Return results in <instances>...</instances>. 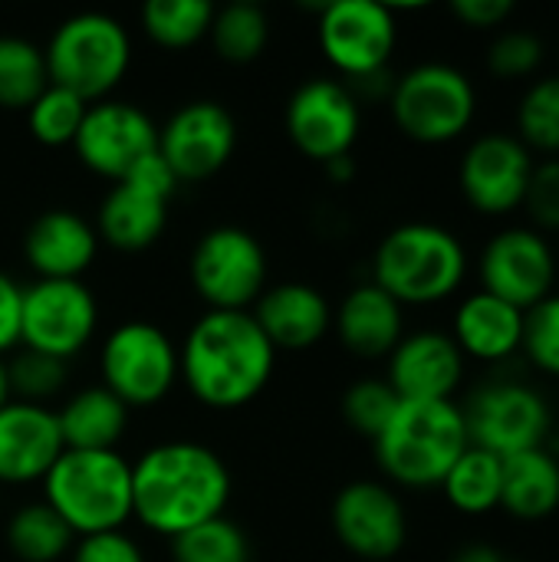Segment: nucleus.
Returning <instances> with one entry per match:
<instances>
[{
  "mask_svg": "<svg viewBox=\"0 0 559 562\" xmlns=\"http://www.w3.org/2000/svg\"><path fill=\"white\" fill-rule=\"evenodd\" d=\"M49 86L43 46L23 36H0V109L26 112Z\"/></svg>",
  "mask_w": 559,
  "mask_h": 562,
  "instance_id": "nucleus-32",
  "label": "nucleus"
},
{
  "mask_svg": "<svg viewBox=\"0 0 559 562\" xmlns=\"http://www.w3.org/2000/svg\"><path fill=\"white\" fill-rule=\"evenodd\" d=\"M72 530L43 504H23L7 520V550L20 562H59L72 553Z\"/></svg>",
  "mask_w": 559,
  "mask_h": 562,
  "instance_id": "nucleus-29",
  "label": "nucleus"
},
{
  "mask_svg": "<svg viewBox=\"0 0 559 562\" xmlns=\"http://www.w3.org/2000/svg\"><path fill=\"white\" fill-rule=\"evenodd\" d=\"M323 168H326V175H329V178H333L336 184H346V181H349V178L356 175V158H353V155H346V158L326 161Z\"/></svg>",
  "mask_w": 559,
  "mask_h": 562,
  "instance_id": "nucleus-45",
  "label": "nucleus"
},
{
  "mask_svg": "<svg viewBox=\"0 0 559 562\" xmlns=\"http://www.w3.org/2000/svg\"><path fill=\"white\" fill-rule=\"evenodd\" d=\"M72 151L92 175L115 184L158 151V125L132 102L102 99L86 109Z\"/></svg>",
  "mask_w": 559,
  "mask_h": 562,
  "instance_id": "nucleus-19",
  "label": "nucleus"
},
{
  "mask_svg": "<svg viewBox=\"0 0 559 562\" xmlns=\"http://www.w3.org/2000/svg\"><path fill=\"white\" fill-rule=\"evenodd\" d=\"M181 382L194 402L214 412L250 405L273 379L277 349L247 313L208 310L178 346Z\"/></svg>",
  "mask_w": 559,
  "mask_h": 562,
  "instance_id": "nucleus-2",
  "label": "nucleus"
},
{
  "mask_svg": "<svg viewBox=\"0 0 559 562\" xmlns=\"http://www.w3.org/2000/svg\"><path fill=\"white\" fill-rule=\"evenodd\" d=\"M171 547L175 562H250L247 533L224 514L181 533Z\"/></svg>",
  "mask_w": 559,
  "mask_h": 562,
  "instance_id": "nucleus-36",
  "label": "nucleus"
},
{
  "mask_svg": "<svg viewBox=\"0 0 559 562\" xmlns=\"http://www.w3.org/2000/svg\"><path fill=\"white\" fill-rule=\"evenodd\" d=\"M501 510L517 524H544L559 514V454L554 448L524 451L504 461Z\"/></svg>",
  "mask_w": 559,
  "mask_h": 562,
  "instance_id": "nucleus-26",
  "label": "nucleus"
},
{
  "mask_svg": "<svg viewBox=\"0 0 559 562\" xmlns=\"http://www.w3.org/2000/svg\"><path fill=\"white\" fill-rule=\"evenodd\" d=\"M96 224L69 207L43 211L23 234V260L36 280H82V273L96 263Z\"/></svg>",
  "mask_w": 559,
  "mask_h": 562,
  "instance_id": "nucleus-23",
  "label": "nucleus"
},
{
  "mask_svg": "<svg viewBox=\"0 0 559 562\" xmlns=\"http://www.w3.org/2000/svg\"><path fill=\"white\" fill-rule=\"evenodd\" d=\"M474 270L481 283L478 290L527 313L557 293V244L530 224H504L484 240Z\"/></svg>",
  "mask_w": 559,
  "mask_h": 562,
  "instance_id": "nucleus-11",
  "label": "nucleus"
},
{
  "mask_svg": "<svg viewBox=\"0 0 559 562\" xmlns=\"http://www.w3.org/2000/svg\"><path fill=\"white\" fill-rule=\"evenodd\" d=\"M63 438L56 425V408L7 402L0 408V484L26 487L43 484L49 468L63 454Z\"/></svg>",
  "mask_w": 559,
  "mask_h": 562,
  "instance_id": "nucleus-21",
  "label": "nucleus"
},
{
  "mask_svg": "<svg viewBox=\"0 0 559 562\" xmlns=\"http://www.w3.org/2000/svg\"><path fill=\"white\" fill-rule=\"evenodd\" d=\"M471 448L461 402H402L385 431L372 441L376 464L389 484L435 491Z\"/></svg>",
  "mask_w": 559,
  "mask_h": 562,
  "instance_id": "nucleus-4",
  "label": "nucleus"
},
{
  "mask_svg": "<svg viewBox=\"0 0 559 562\" xmlns=\"http://www.w3.org/2000/svg\"><path fill=\"white\" fill-rule=\"evenodd\" d=\"M468 359L448 329H415L385 359V382L402 402H458Z\"/></svg>",
  "mask_w": 559,
  "mask_h": 562,
  "instance_id": "nucleus-20",
  "label": "nucleus"
},
{
  "mask_svg": "<svg viewBox=\"0 0 559 562\" xmlns=\"http://www.w3.org/2000/svg\"><path fill=\"white\" fill-rule=\"evenodd\" d=\"M329 527L339 547L362 562L395 560L409 543V510L385 481H349L339 487Z\"/></svg>",
  "mask_w": 559,
  "mask_h": 562,
  "instance_id": "nucleus-17",
  "label": "nucleus"
},
{
  "mask_svg": "<svg viewBox=\"0 0 559 562\" xmlns=\"http://www.w3.org/2000/svg\"><path fill=\"white\" fill-rule=\"evenodd\" d=\"M524 211L530 227H537L547 237L550 234L559 237V158H537L524 198Z\"/></svg>",
  "mask_w": 559,
  "mask_h": 562,
  "instance_id": "nucleus-40",
  "label": "nucleus"
},
{
  "mask_svg": "<svg viewBox=\"0 0 559 562\" xmlns=\"http://www.w3.org/2000/svg\"><path fill=\"white\" fill-rule=\"evenodd\" d=\"M471 273L465 240L435 221L395 224L372 254V283L402 306H438L461 293Z\"/></svg>",
  "mask_w": 559,
  "mask_h": 562,
  "instance_id": "nucleus-3",
  "label": "nucleus"
},
{
  "mask_svg": "<svg viewBox=\"0 0 559 562\" xmlns=\"http://www.w3.org/2000/svg\"><path fill=\"white\" fill-rule=\"evenodd\" d=\"M554 441H559V405L554 408ZM554 441H550V445H554Z\"/></svg>",
  "mask_w": 559,
  "mask_h": 562,
  "instance_id": "nucleus-47",
  "label": "nucleus"
},
{
  "mask_svg": "<svg viewBox=\"0 0 559 562\" xmlns=\"http://www.w3.org/2000/svg\"><path fill=\"white\" fill-rule=\"evenodd\" d=\"M547 63V43L527 26H504L488 40L484 66L497 82H534Z\"/></svg>",
  "mask_w": 559,
  "mask_h": 562,
  "instance_id": "nucleus-34",
  "label": "nucleus"
},
{
  "mask_svg": "<svg viewBox=\"0 0 559 562\" xmlns=\"http://www.w3.org/2000/svg\"><path fill=\"white\" fill-rule=\"evenodd\" d=\"M283 128L293 148L310 161H336L353 155L362 132V105L349 82L316 76L293 89L283 109Z\"/></svg>",
  "mask_w": 559,
  "mask_h": 562,
  "instance_id": "nucleus-15",
  "label": "nucleus"
},
{
  "mask_svg": "<svg viewBox=\"0 0 559 562\" xmlns=\"http://www.w3.org/2000/svg\"><path fill=\"white\" fill-rule=\"evenodd\" d=\"M56 425L66 451H115L128 428V408L105 385H89L56 408Z\"/></svg>",
  "mask_w": 559,
  "mask_h": 562,
  "instance_id": "nucleus-27",
  "label": "nucleus"
},
{
  "mask_svg": "<svg viewBox=\"0 0 559 562\" xmlns=\"http://www.w3.org/2000/svg\"><path fill=\"white\" fill-rule=\"evenodd\" d=\"M451 562H501V553L491 543H468L455 553Z\"/></svg>",
  "mask_w": 559,
  "mask_h": 562,
  "instance_id": "nucleus-44",
  "label": "nucleus"
},
{
  "mask_svg": "<svg viewBox=\"0 0 559 562\" xmlns=\"http://www.w3.org/2000/svg\"><path fill=\"white\" fill-rule=\"evenodd\" d=\"M13 402V392H10V375H7V359H0V408Z\"/></svg>",
  "mask_w": 559,
  "mask_h": 562,
  "instance_id": "nucleus-46",
  "label": "nucleus"
},
{
  "mask_svg": "<svg viewBox=\"0 0 559 562\" xmlns=\"http://www.w3.org/2000/svg\"><path fill=\"white\" fill-rule=\"evenodd\" d=\"M99 375V385H105L128 412L152 408L165 402L175 382L181 379L178 346L161 326L148 319L119 323L102 339Z\"/></svg>",
  "mask_w": 559,
  "mask_h": 562,
  "instance_id": "nucleus-9",
  "label": "nucleus"
},
{
  "mask_svg": "<svg viewBox=\"0 0 559 562\" xmlns=\"http://www.w3.org/2000/svg\"><path fill=\"white\" fill-rule=\"evenodd\" d=\"M501 474H504V461L481 451V448H468L455 468L448 471V477L441 481V494L448 501V507L461 517H488L494 510H501Z\"/></svg>",
  "mask_w": 559,
  "mask_h": 562,
  "instance_id": "nucleus-28",
  "label": "nucleus"
},
{
  "mask_svg": "<svg viewBox=\"0 0 559 562\" xmlns=\"http://www.w3.org/2000/svg\"><path fill=\"white\" fill-rule=\"evenodd\" d=\"M214 7L208 0H148L142 7V30L155 46L188 49L208 36Z\"/></svg>",
  "mask_w": 559,
  "mask_h": 562,
  "instance_id": "nucleus-33",
  "label": "nucleus"
},
{
  "mask_svg": "<svg viewBox=\"0 0 559 562\" xmlns=\"http://www.w3.org/2000/svg\"><path fill=\"white\" fill-rule=\"evenodd\" d=\"M501 562H524V560H507V557H501Z\"/></svg>",
  "mask_w": 559,
  "mask_h": 562,
  "instance_id": "nucleus-48",
  "label": "nucleus"
},
{
  "mask_svg": "<svg viewBox=\"0 0 559 562\" xmlns=\"http://www.w3.org/2000/svg\"><path fill=\"white\" fill-rule=\"evenodd\" d=\"M43 504L76 540L122 530L132 520V464L119 451H63L43 477Z\"/></svg>",
  "mask_w": 559,
  "mask_h": 562,
  "instance_id": "nucleus-5",
  "label": "nucleus"
},
{
  "mask_svg": "<svg viewBox=\"0 0 559 562\" xmlns=\"http://www.w3.org/2000/svg\"><path fill=\"white\" fill-rule=\"evenodd\" d=\"M461 415L471 448H481L501 461L550 448L554 441V405L524 379H491L478 385L465 398Z\"/></svg>",
  "mask_w": 559,
  "mask_h": 562,
  "instance_id": "nucleus-8",
  "label": "nucleus"
},
{
  "mask_svg": "<svg viewBox=\"0 0 559 562\" xmlns=\"http://www.w3.org/2000/svg\"><path fill=\"white\" fill-rule=\"evenodd\" d=\"M316 40L326 63L353 86L389 72L399 46L395 10L376 0H333L320 3Z\"/></svg>",
  "mask_w": 559,
  "mask_h": 562,
  "instance_id": "nucleus-12",
  "label": "nucleus"
},
{
  "mask_svg": "<svg viewBox=\"0 0 559 562\" xmlns=\"http://www.w3.org/2000/svg\"><path fill=\"white\" fill-rule=\"evenodd\" d=\"M7 375H10V392L16 402L49 408V398H56L66 385V362L33 352V349H20L7 362Z\"/></svg>",
  "mask_w": 559,
  "mask_h": 562,
  "instance_id": "nucleus-38",
  "label": "nucleus"
},
{
  "mask_svg": "<svg viewBox=\"0 0 559 562\" xmlns=\"http://www.w3.org/2000/svg\"><path fill=\"white\" fill-rule=\"evenodd\" d=\"M86 109L89 102L79 99L76 92L63 89V86H46L36 102L26 109V125H30V135L46 145V148H66L76 142L79 135V125L86 119Z\"/></svg>",
  "mask_w": 559,
  "mask_h": 562,
  "instance_id": "nucleus-35",
  "label": "nucleus"
},
{
  "mask_svg": "<svg viewBox=\"0 0 559 562\" xmlns=\"http://www.w3.org/2000/svg\"><path fill=\"white\" fill-rule=\"evenodd\" d=\"M557 254H559V244H557Z\"/></svg>",
  "mask_w": 559,
  "mask_h": 562,
  "instance_id": "nucleus-49",
  "label": "nucleus"
},
{
  "mask_svg": "<svg viewBox=\"0 0 559 562\" xmlns=\"http://www.w3.org/2000/svg\"><path fill=\"white\" fill-rule=\"evenodd\" d=\"M237 148V122L227 105L214 99L185 102L158 128V155L178 178V184H198L214 178Z\"/></svg>",
  "mask_w": 559,
  "mask_h": 562,
  "instance_id": "nucleus-18",
  "label": "nucleus"
},
{
  "mask_svg": "<svg viewBox=\"0 0 559 562\" xmlns=\"http://www.w3.org/2000/svg\"><path fill=\"white\" fill-rule=\"evenodd\" d=\"M43 56L49 82L92 105L112 99V89L125 79L132 66V36L115 16L86 10L53 30Z\"/></svg>",
  "mask_w": 559,
  "mask_h": 562,
  "instance_id": "nucleus-7",
  "label": "nucleus"
},
{
  "mask_svg": "<svg viewBox=\"0 0 559 562\" xmlns=\"http://www.w3.org/2000/svg\"><path fill=\"white\" fill-rule=\"evenodd\" d=\"M537 155L514 132H481L458 158V191L465 204L488 221H507L524 211Z\"/></svg>",
  "mask_w": 559,
  "mask_h": 562,
  "instance_id": "nucleus-13",
  "label": "nucleus"
},
{
  "mask_svg": "<svg viewBox=\"0 0 559 562\" xmlns=\"http://www.w3.org/2000/svg\"><path fill=\"white\" fill-rule=\"evenodd\" d=\"M227 501L231 471L201 441H161L132 464V520L158 537L178 540L221 517Z\"/></svg>",
  "mask_w": 559,
  "mask_h": 562,
  "instance_id": "nucleus-1",
  "label": "nucleus"
},
{
  "mask_svg": "<svg viewBox=\"0 0 559 562\" xmlns=\"http://www.w3.org/2000/svg\"><path fill=\"white\" fill-rule=\"evenodd\" d=\"M208 36L224 63L247 66L260 59L270 43V16L257 3H227L214 10Z\"/></svg>",
  "mask_w": 559,
  "mask_h": 562,
  "instance_id": "nucleus-30",
  "label": "nucleus"
},
{
  "mask_svg": "<svg viewBox=\"0 0 559 562\" xmlns=\"http://www.w3.org/2000/svg\"><path fill=\"white\" fill-rule=\"evenodd\" d=\"M517 13V3L514 0H455L451 3V16L468 26V30H478V33H497L504 26H511Z\"/></svg>",
  "mask_w": 559,
  "mask_h": 562,
  "instance_id": "nucleus-42",
  "label": "nucleus"
},
{
  "mask_svg": "<svg viewBox=\"0 0 559 562\" xmlns=\"http://www.w3.org/2000/svg\"><path fill=\"white\" fill-rule=\"evenodd\" d=\"M188 277L208 310L247 313L267 290L270 263L264 244L250 231L221 224L198 237L188 260Z\"/></svg>",
  "mask_w": 559,
  "mask_h": 562,
  "instance_id": "nucleus-10",
  "label": "nucleus"
},
{
  "mask_svg": "<svg viewBox=\"0 0 559 562\" xmlns=\"http://www.w3.org/2000/svg\"><path fill=\"white\" fill-rule=\"evenodd\" d=\"M448 336L468 362L504 366L524 349V310L484 290H471L458 300Z\"/></svg>",
  "mask_w": 559,
  "mask_h": 562,
  "instance_id": "nucleus-24",
  "label": "nucleus"
},
{
  "mask_svg": "<svg viewBox=\"0 0 559 562\" xmlns=\"http://www.w3.org/2000/svg\"><path fill=\"white\" fill-rule=\"evenodd\" d=\"M399 405H402V398L392 392V385L385 379H359L343 392L346 425L369 441H376L385 431V425L392 422Z\"/></svg>",
  "mask_w": 559,
  "mask_h": 562,
  "instance_id": "nucleus-37",
  "label": "nucleus"
},
{
  "mask_svg": "<svg viewBox=\"0 0 559 562\" xmlns=\"http://www.w3.org/2000/svg\"><path fill=\"white\" fill-rule=\"evenodd\" d=\"M389 115L395 128L415 145H451L461 142L481 109L474 79L445 59H425L392 79Z\"/></svg>",
  "mask_w": 559,
  "mask_h": 562,
  "instance_id": "nucleus-6",
  "label": "nucleus"
},
{
  "mask_svg": "<svg viewBox=\"0 0 559 562\" xmlns=\"http://www.w3.org/2000/svg\"><path fill=\"white\" fill-rule=\"evenodd\" d=\"M69 562H145V553L125 530H112V533L79 537L72 543Z\"/></svg>",
  "mask_w": 559,
  "mask_h": 562,
  "instance_id": "nucleus-41",
  "label": "nucleus"
},
{
  "mask_svg": "<svg viewBox=\"0 0 559 562\" xmlns=\"http://www.w3.org/2000/svg\"><path fill=\"white\" fill-rule=\"evenodd\" d=\"M521 356L547 379L559 382V290L524 313Z\"/></svg>",
  "mask_w": 559,
  "mask_h": 562,
  "instance_id": "nucleus-39",
  "label": "nucleus"
},
{
  "mask_svg": "<svg viewBox=\"0 0 559 562\" xmlns=\"http://www.w3.org/2000/svg\"><path fill=\"white\" fill-rule=\"evenodd\" d=\"M178 191V178L155 151L122 181L109 188L96 214V234L122 254L148 250L168 224V204Z\"/></svg>",
  "mask_w": 559,
  "mask_h": 562,
  "instance_id": "nucleus-14",
  "label": "nucleus"
},
{
  "mask_svg": "<svg viewBox=\"0 0 559 562\" xmlns=\"http://www.w3.org/2000/svg\"><path fill=\"white\" fill-rule=\"evenodd\" d=\"M20 306H23V286L0 270V359L20 346Z\"/></svg>",
  "mask_w": 559,
  "mask_h": 562,
  "instance_id": "nucleus-43",
  "label": "nucleus"
},
{
  "mask_svg": "<svg viewBox=\"0 0 559 562\" xmlns=\"http://www.w3.org/2000/svg\"><path fill=\"white\" fill-rule=\"evenodd\" d=\"M250 316L277 352H306L333 333V306L313 283H273L250 306Z\"/></svg>",
  "mask_w": 559,
  "mask_h": 562,
  "instance_id": "nucleus-22",
  "label": "nucleus"
},
{
  "mask_svg": "<svg viewBox=\"0 0 559 562\" xmlns=\"http://www.w3.org/2000/svg\"><path fill=\"white\" fill-rule=\"evenodd\" d=\"M333 333L346 352L359 359H389L405 336V306L372 280L356 283L333 306Z\"/></svg>",
  "mask_w": 559,
  "mask_h": 562,
  "instance_id": "nucleus-25",
  "label": "nucleus"
},
{
  "mask_svg": "<svg viewBox=\"0 0 559 562\" xmlns=\"http://www.w3.org/2000/svg\"><path fill=\"white\" fill-rule=\"evenodd\" d=\"M514 135L544 158H559V72L524 86L514 109Z\"/></svg>",
  "mask_w": 559,
  "mask_h": 562,
  "instance_id": "nucleus-31",
  "label": "nucleus"
},
{
  "mask_svg": "<svg viewBox=\"0 0 559 562\" xmlns=\"http://www.w3.org/2000/svg\"><path fill=\"white\" fill-rule=\"evenodd\" d=\"M99 329V303L82 280H33L23 286L20 346L69 362Z\"/></svg>",
  "mask_w": 559,
  "mask_h": 562,
  "instance_id": "nucleus-16",
  "label": "nucleus"
}]
</instances>
